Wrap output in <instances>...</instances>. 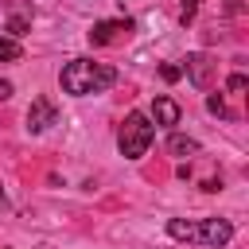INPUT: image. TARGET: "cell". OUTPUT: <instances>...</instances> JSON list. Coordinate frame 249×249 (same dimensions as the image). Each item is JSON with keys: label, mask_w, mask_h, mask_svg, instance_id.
<instances>
[{"label": "cell", "mask_w": 249, "mask_h": 249, "mask_svg": "<svg viewBox=\"0 0 249 249\" xmlns=\"http://www.w3.org/2000/svg\"><path fill=\"white\" fill-rule=\"evenodd\" d=\"M58 82H62V89H66L70 97H86V93L109 89V86L117 82V70L105 66V62H93V58H70V62L62 66Z\"/></svg>", "instance_id": "1"}, {"label": "cell", "mask_w": 249, "mask_h": 249, "mask_svg": "<svg viewBox=\"0 0 249 249\" xmlns=\"http://www.w3.org/2000/svg\"><path fill=\"white\" fill-rule=\"evenodd\" d=\"M167 233L175 241H198L206 249H218L233 237V226L226 218H202V222H183V218H171L167 222Z\"/></svg>", "instance_id": "2"}, {"label": "cell", "mask_w": 249, "mask_h": 249, "mask_svg": "<svg viewBox=\"0 0 249 249\" xmlns=\"http://www.w3.org/2000/svg\"><path fill=\"white\" fill-rule=\"evenodd\" d=\"M152 140H156V124H152L144 113H128V117L121 121L117 148H121V156H124V160H140V156L152 148Z\"/></svg>", "instance_id": "3"}, {"label": "cell", "mask_w": 249, "mask_h": 249, "mask_svg": "<svg viewBox=\"0 0 249 249\" xmlns=\"http://www.w3.org/2000/svg\"><path fill=\"white\" fill-rule=\"evenodd\" d=\"M179 70L191 78V86L206 89V86H210V74H214V62H210V54L195 51V54H187V58H183V66H179Z\"/></svg>", "instance_id": "4"}, {"label": "cell", "mask_w": 249, "mask_h": 249, "mask_svg": "<svg viewBox=\"0 0 249 249\" xmlns=\"http://www.w3.org/2000/svg\"><path fill=\"white\" fill-rule=\"evenodd\" d=\"M54 121H58V109L51 105V97H35L31 109H27V128L31 132H47Z\"/></svg>", "instance_id": "5"}, {"label": "cell", "mask_w": 249, "mask_h": 249, "mask_svg": "<svg viewBox=\"0 0 249 249\" xmlns=\"http://www.w3.org/2000/svg\"><path fill=\"white\" fill-rule=\"evenodd\" d=\"M128 31H132L128 19H101V23H93L89 43H93V47H105V43H117L121 35H128Z\"/></svg>", "instance_id": "6"}, {"label": "cell", "mask_w": 249, "mask_h": 249, "mask_svg": "<svg viewBox=\"0 0 249 249\" xmlns=\"http://www.w3.org/2000/svg\"><path fill=\"white\" fill-rule=\"evenodd\" d=\"M152 121L163 124V128H175V124H179V101H171V97H156V101H152Z\"/></svg>", "instance_id": "7"}, {"label": "cell", "mask_w": 249, "mask_h": 249, "mask_svg": "<svg viewBox=\"0 0 249 249\" xmlns=\"http://www.w3.org/2000/svg\"><path fill=\"white\" fill-rule=\"evenodd\" d=\"M167 152H171L175 160L198 156V140H191V136H183V132H171V140H167Z\"/></svg>", "instance_id": "8"}, {"label": "cell", "mask_w": 249, "mask_h": 249, "mask_svg": "<svg viewBox=\"0 0 249 249\" xmlns=\"http://www.w3.org/2000/svg\"><path fill=\"white\" fill-rule=\"evenodd\" d=\"M23 58V47H19V39H8V35H0V62H19Z\"/></svg>", "instance_id": "9"}, {"label": "cell", "mask_w": 249, "mask_h": 249, "mask_svg": "<svg viewBox=\"0 0 249 249\" xmlns=\"http://www.w3.org/2000/svg\"><path fill=\"white\" fill-rule=\"evenodd\" d=\"M206 109H210L214 117H233V113L226 109V101H222V93H210V97H206Z\"/></svg>", "instance_id": "10"}, {"label": "cell", "mask_w": 249, "mask_h": 249, "mask_svg": "<svg viewBox=\"0 0 249 249\" xmlns=\"http://www.w3.org/2000/svg\"><path fill=\"white\" fill-rule=\"evenodd\" d=\"M195 12H198V0H183V8H179V23H191Z\"/></svg>", "instance_id": "11"}, {"label": "cell", "mask_w": 249, "mask_h": 249, "mask_svg": "<svg viewBox=\"0 0 249 249\" xmlns=\"http://www.w3.org/2000/svg\"><path fill=\"white\" fill-rule=\"evenodd\" d=\"M27 23H31V16H12L8 31H12V35H23V31H27Z\"/></svg>", "instance_id": "12"}, {"label": "cell", "mask_w": 249, "mask_h": 249, "mask_svg": "<svg viewBox=\"0 0 249 249\" xmlns=\"http://www.w3.org/2000/svg\"><path fill=\"white\" fill-rule=\"evenodd\" d=\"M160 78H163V82H179V78H183V70H179L175 62H167V66H160Z\"/></svg>", "instance_id": "13"}, {"label": "cell", "mask_w": 249, "mask_h": 249, "mask_svg": "<svg viewBox=\"0 0 249 249\" xmlns=\"http://www.w3.org/2000/svg\"><path fill=\"white\" fill-rule=\"evenodd\" d=\"M245 86H249V82H245V74H230V82H226V89H230V93H241Z\"/></svg>", "instance_id": "14"}, {"label": "cell", "mask_w": 249, "mask_h": 249, "mask_svg": "<svg viewBox=\"0 0 249 249\" xmlns=\"http://www.w3.org/2000/svg\"><path fill=\"white\" fill-rule=\"evenodd\" d=\"M12 97V82H0V101H8Z\"/></svg>", "instance_id": "15"}, {"label": "cell", "mask_w": 249, "mask_h": 249, "mask_svg": "<svg viewBox=\"0 0 249 249\" xmlns=\"http://www.w3.org/2000/svg\"><path fill=\"white\" fill-rule=\"evenodd\" d=\"M0 206H4V187H0Z\"/></svg>", "instance_id": "16"}]
</instances>
